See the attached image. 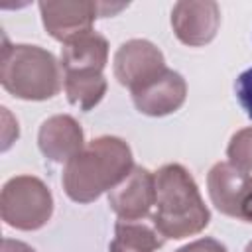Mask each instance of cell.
<instances>
[{"label": "cell", "mask_w": 252, "mask_h": 252, "mask_svg": "<svg viewBox=\"0 0 252 252\" xmlns=\"http://www.w3.org/2000/svg\"><path fill=\"white\" fill-rule=\"evenodd\" d=\"M134 169L128 144L116 136H100L65 163L63 189L77 203H91L114 189Z\"/></svg>", "instance_id": "6da1fadb"}, {"label": "cell", "mask_w": 252, "mask_h": 252, "mask_svg": "<svg viewBox=\"0 0 252 252\" xmlns=\"http://www.w3.org/2000/svg\"><path fill=\"white\" fill-rule=\"evenodd\" d=\"M244 252H252V242H248V246H246V250Z\"/></svg>", "instance_id": "ffe728a7"}, {"label": "cell", "mask_w": 252, "mask_h": 252, "mask_svg": "<svg viewBox=\"0 0 252 252\" xmlns=\"http://www.w3.org/2000/svg\"><path fill=\"white\" fill-rule=\"evenodd\" d=\"M61 67L57 59L37 45H10L4 39L0 55V83L18 98L45 100L61 91Z\"/></svg>", "instance_id": "3957f363"}, {"label": "cell", "mask_w": 252, "mask_h": 252, "mask_svg": "<svg viewBox=\"0 0 252 252\" xmlns=\"http://www.w3.org/2000/svg\"><path fill=\"white\" fill-rule=\"evenodd\" d=\"M53 213V197L47 185L33 175L8 179L0 193L2 220L18 230L41 228Z\"/></svg>", "instance_id": "277c9868"}, {"label": "cell", "mask_w": 252, "mask_h": 252, "mask_svg": "<svg viewBox=\"0 0 252 252\" xmlns=\"http://www.w3.org/2000/svg\"><path fill=\"white\" fill-rule=\"evenodd\" d=\"M67 98L81 110H91L106 93V79L98 71H77L65 73L63 81Z\"/></svg>", "instance_id": "5bb4252c"}, {"label": "cell", "mask_w": 252, "mask_h": 252, "mask_svg": "<svg viewBox=\"0 0 252 252\" xmlns=\"http://www.w3.org/2000/svg\"><path fill=\"white\" fill-rule=\"evenodd\" d=\"M234 89H236V98H238L240 106L244 108L246 116L252 118V67L238 75Z\"/></svg>", "instance_id": "2e32d148"}, {"label": "cell", "mask_w": 252, "mask_h": 252, "mask_svg": "<svg viewBox=\"0 0 252 252\" xmlns=\"http://www.w3.org/2000/svg\"><path fill=\"white\" fill-rule=\"evenodd\" d=\"M250 179H252L250 173L240 171L228 161L215 163L207 175V187L213 205L222 215L238 219V207Z\"/></svg>", "instance_id": "8fae6325"}, {"label": "cell", "mask_w": 252, "mask_h": 252, "mask_svg": "<svg viewBox=\"0 0 252 252\" xmlns=\"http://www.w3.org/2000/svg\"><path fill=\"white\" fill-rule=\"evenodd\" d=\"M106 59H108V41L94 30L71 37L61 47V65L65 73H77V71L102 73Z\"/></svg>", "instance_id": "7c38bea8"}, {"label": "cell", "mask_w": 252, "mask_h": 252, "mask_svg": "<svg viewBox=\"0 0 252 252\" xmlns=\"http://www.w3.org/2000/svg\"><path fill=\"white\" fill-rule=\"evenodd\" d=\"M39 12L45 30L51 37L59 41H69L71 37L93 30L94 18L104 16L102 4L85 0H63V2H39Z\"/></svg>", "instance_id": "52a82bcc"}, {"label": "cell", "mask_w": 252, "mask_h": 252, "mask_svg": "<svg viewBox=\"0 0 252 252\" xmlns=\"http://www.w3.org/2000/svg\"><path fill=\"white\" fill-rule=\"evenodd\" d=\"M238 219L246 220V222H252V179L242 195V201H240V207H238Z\"/></svg>", "instance_id": "ac0fdd59"}, {"label": "cell", "mask_w": 252, "mask_h": 252, "mask_svg": "<svg viewBox=\"0 0 252 252\" xmlns=\"http://www.w3.org/2000/svg\"><path fill=\"white\" fill-rule=\"evenodd\" d=\"M2 252H35L32 246H28L26 242L20 240H12V238H4L2 240Z\"/></svg>", "instance_id": "d6986e66"}, {"label": "cell", "mask_w": 252, "mask_h": 252, "mask_svg": "<svg viewBox=\"0 0 252 252\" xmlns=\"http://www.w3.org/2000/svg\"><path fill=\"white\" fill-rule=\"evenodd\" d=\"M171 26L179 41L191 47L209 43L220 26V10L211 0H183L171 10Z\"/></svg>", "instance_id": "ba28073f"}, {"label": "cell", "mask_w": 252, "mask_h": 252, "mask_svg": "<svg viewBox=\"0 0 252 252\" xmlns=\"http://www.w3.org/2000/svg\"><path fill=\"white\" fill-rule=\"evenodd\" d=\"M161 234L138 220H118L114 226V240L110 252H156L161 248Z\"/></svg>", "instance_id": "4fadbf2b"}, {"label": "cell", "mask_w": 252, "mask_h": 252, "mask_svg": "<svg viewBox=\"0 0 252 252\" xmlns=\"http://www.w3.org/2000/svg\"><path fill=\"white\" fill-rule=\"evenodd\" d=\"M185 79L171 69H165L156 81L132 94L136 108L148 116H165L169 112H175L185 102Z\"/></svg>", "instance_id": "30bf717a"}, {"label": "cell", "mask_w": 252, "mask_h": 252, "mask_svg": "<svg viewBox=\"0 0 252 252\" xmlns=\"http://www.w3.org/2000/svg\"><path fill=\"white\" fill-rule=\"evenodd\" d=\"M154 203L156 175L140 165H134L128 177L108 191V205L120 220H140L152 215Z\"/></svg>", "instance_id": "8992f818"}, {"label": "cell", "mask_w": 252, "mask_h": 252, "mask_svg": "<svg viewBox=\"0 0 252 252\" xmlns=\"http://www.w3.org/2000/svg\"><path fill=\"white\" fill-rule=\"evenodd\" d=\"M226 156H228V163H232L240 171L246 173L252 171V126L238 130L230 138Z\"/></svg>", "instance_id": "9a60e30c"}, {"label": "cell", "mask_w": 252, "mask_h": 252, "mask_svg": "<svg viewBox=\"0 0 252 252\" xmlns=\"http://www.w3.org/2000/svg\"><path fill=\"white\" fill-rule=\"evenodd\" d=\"M156 175V203L152 226L163 236L181 240L201 232L209 224L205 207L195 179L179 163H167Z\"/></svg>", "instance_id": "7a4b0ae2"}, {"label": "cell", "mask_w": 252, "mask_h": 252, "mask_svg": "<svg viewBox=\"0 0 252 252\" xmlns=\"http://www.w3.org/2000/svg\"><path fill=\"white\" fill-rule=\"evenodd\" d=\"M37 146L41 154L57 163H67L83 148V128L69 114H55L47 118L37 132Z\"/></svg>", "instance_id": "9c48e42d"}, {"label": "cell", "mask_w": 252, "mask_h": 252, "mask_svg": "<svg viewBox=\"0 0 252 252\" xmlns=\"http://www.w3.org/2000/svg\"><path fill=\"white\" fill-rule=\"evenodd\" d=\"M163 53L148 39H130L114 53V77L130 93H138L165 71Z\"/></svg>", "instance_id": "5b68a950"}, {"label": "cell", "mask_w": 252, "mask_h": 252, "mask_svg": "<svg viewBox=\"0 0 252 252\" xmlns=\"http://www.w3.org/2000/svg\"><path fill=\"white\" fill-rule=\"evenodd\" d=\"M177 252H226V248L215 238H199L195 242L185 244Z\"/></svg>", "instance_id": "e0dca14e"}]
</instances>
